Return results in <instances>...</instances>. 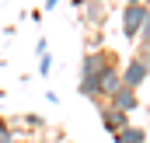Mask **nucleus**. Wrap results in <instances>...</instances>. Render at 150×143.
Wrapping results in <instances>:
<instances>
[{"instance_id":"obj_12","label":"nucleus","mask_w":150,"mask_h":143,"mask_svg":"<svg viewBox=\"0 0 150 143\" xmlns=\"http://www.w3.org/2000/svg\"><path fill=\"white\" fill-rule=\"evenodd\" d=\"M25 122H28V126H32V129H42V119H38V115H28V119H25Z\"/></svg>"},{"instance_id":"obj_2","label":"nucleus","mask_w":150,"mask_h":143,"mask_svg":"<svg viewBox=\"0 0 150 143\" xmlns=\"http://www.w3.org/2000/svg\"><path fill=\"white\" fill-rule=\"evenodd\" d=\"M147 14H150L147 4H126V11H122V35L129 38V42H136V35H140Z\"/></svg>"},{"instance_id":"obj_15","label":"nucleus","mask_w":150,"mask_h":143,"mask_svg":"<svg viewBox=\"0 0 150 143\" xmlns=\"http://www.w3.org/2000/svg\"><path fill=\"white\" fill-rule=\"evenodd\" d=\"M98 4H112V0H98Z\"/></svg>"},{"instance_id":"obj_11","label":"nucleus","mask_w":150,"mask_h":143,"mask_svg":"<svg viewBox=\"0 0 150 143\" xmlns=\"http://www.w3.org/2000/svg\"><path fill=\"white\" fill-rule=\"evenodd\" d=\"M136 56L147 63V70H150V45H140V49H136Z\"/></svg>"},{"instance_id":"obj_8","label":"nucleus","mask_w":150,"mask_h":143,"mask_svg":"<svg viewBox=\"0 0 150 143\" xmlns=\"http://www.w3.org/2000/svg\"><path fill=\"white\" fill-rule=\"evenodd\" d=\"M115 143H147V129H140V126H126V129L115 133Z\"/></svg>"},{"instance_id":"obj_9","label":"nucleus","mask_w":150,"mask_h":143,"mask_svg":"<svg viewBox=\"0 0 150 143\" xmlns=\"http://www.w3.org/2000/svg\"><path fill=\"white\" fill-rule=\"evenodd\" d=\"M101 18H105V7H101L98 0H87V11H84V25H91V28H94Z\"/></svg>"},{"instance_id":"obj_10","label":"nucleus","mask_w":150,"mask_h":143,"mask_svg":"<svg viewBox=\"0 0 150 143\" xmlns=\"http://www.w3.org/2000/svg\"><path fill=\"white\" fill-rule=\"evenodd\" d=\"M136 42H140V45H150V14L143 18V28H140V35H136Z\"/></svg>"},{"instance_id":"obj_6","label":"nucleus","mask_w":150,"mask_h":143,"mask_svg":"<svg viewBox=\"0 0 150 143\" xmlns=\"http://www.w3.org/2000/svg\"><path fill=\"white\" fill-rule=\"evenodd\" d=\"M108 105H112L115 112H126V115H129V112H136V108H140V94H136V91H129V87L122 84L112 98H108Z\"/></svg>"},{"instance_id":"obj_7","label":"nucleus","mask_w":150,"mask_h":143,"mask_svg":"<svg viewBox=\"0 0 150 143\" xmlns=\"http://www.w3.org/2000/svg\"><path fill=\"white\" fill-rule=\"evenodd\" d=\"M35 52H38V77H49V70H52V52H49V42L45 38H38Z\"/></svg>"},{"instance_id":"obj_4","label":"nucleus","mask_w":150,"mask_h":143,"mask_svg":"<svg viewBox=\"0 0 150 143\" xmlns=\"http://www.w3.org/2000/svg\"><path fill=\"white\" fill-rule=\"evenodd\" d=\"M119 87H122V67H119V63H112L108 70L101 73V80H98V105H101V101H108Z\"/></svg>"},{"instance_id":"obj_13","label":"nucleus","mask_w":150,"mask_h":143,"mask_svg":"<svg viewBox=\"0 0 150 143\" xmlns=\"http://www.w3.org/2000/svg\"><path fill=\"white\" fill-rule=\"evenodd\" d=\"M63 0H45V11H52V7H59Z\"/></svg>"},{"instance_id":"obj_1","label":"nucleus","mask_w":150,"mask_h":143,"mask_svg":"<svg viewBox=\"0 0 150 143\" xmlns=\"http://www.w3.org/2000/svg\"><path fill=\"white\" fill-rule=\"evenodd\" d=\"M112 52L108 49H91V52H84V59H80V84H77V91L84 94V98H91L94 105H98V80H101V73L112 67Z\"/></svg>"},{"instance_id":"obj_5","label":"nucleus","mask_w":150,"mask_h":143,"mask_svg":"<svg viewBox=\"0 0 150 143\" xmlns=\"http://www.w3.org/2000/svg\"><path fill=\"white\" fill-rule=\"evenodd\" d=\"M98 119H101V126H105L112 136L119 133V129H126V126H129V115H126V112H115V108L105 105V101L98 105Z\"/></svg>"},{"instance_id":"obj_14","label":"nucleus","mask_w":150,"mask_h":143,"mask_svg":"<svg viewBox=\"0 0 150 143\" xmlns=\"http://www.w3.org/2000/svg\"><path fill=\"white\" fill-rule=\"evenodd\" d=\"M126 4H143V0H126Z\"/></svg>"},{"instance_id":"obj_3","label":"nucleus","mask_w":150,"mask_h":143,"mask_svg":"<svg viewBox=\"0 0 150 143\" xmlns=\"http://www.w3.org/2000/svg\"><path fill=\"white\" fill-rule=\"evenodd\" d=\"M150 80V70H147V63L140 59V56H129V63L122 67V84L129 87V91H140L143 84Z\"/></svg>"}]
</instances>
